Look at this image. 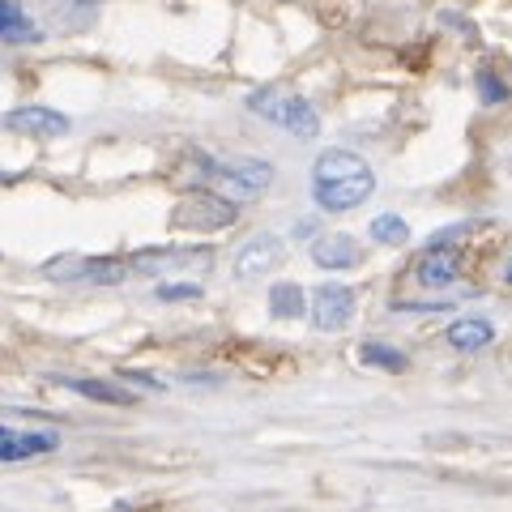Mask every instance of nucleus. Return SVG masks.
<instances>
[{"instance_id": "obj_1", "label": "nucleus", "mask_w": 512, "mask_h": 512, "mask_svg": "<svg viewBox=\"0 0 512 512\" xmlns=\"http://www.w3.org/2000/svg\"><path fill=\"white\" fill-rule=\"evenodd\" d=\"M376 188V175L367 158L355 150H325L312 167V197L325 214H346L363 205Z\"/></svg>"}, {"instance_id": "obj_2", "label": "nucleus", "mask_w": 512, "mask_h": 512, "mask_svg": "<svg viewBox=\"0 0 512 512\" xmlns=\"http://www.w3.org/2000/svg\"><path fill=\"white\" fill-rule=\"evenodd\" d=\"M248 111H252V116H261V120H269V124L286 128V133H295V137H308V141L320 133L316 107L303 99V94H295L291 86H261V90H252L248 94Z\"/></svg>"}, {"instance_id": "obj_3", "label": "nucleus", "mask_w": 512, "mask_h": 512, "mask_svg": "<svg viewBox=\"0 0 512 512\" xmlns=\"http://www.w3.org/2000/svg\"><path fill=\"white\" fill-rule=\"evenodd\" d=\"M235 218H239L235 201L218 197V192H210V188H197V192H184L180 197V205H175V214H171V227H180V231H222V227H231Z\"/></svg>"}, {"instance_id": "obj_4", "label": "nucleus", "mask_w": 512, "mask_h": 512, "mask_svg": "<svg viewBox=\"0 0 512 512\" xmlns=\"http://www.w3.org/2000/svg\"><path fill=\"white\" fill-rule=\"evenodd\" d=\"M52 282H94V286H116L128 278L124 256H56L43 265Z\"/></svg>"}, {"instance_id": "obj_5", "label": "nucleus", "mask_w": 512, "mask_h": 512, "mask_svg": "<svg viewBox=\"0 0 512 512\" xmlns=\"http://www.w3.org/2000/svg\"><path fill=\"white\" fill-rule=\"evenodd\" d=\"M128 261V274H163V269H205L214 261L210 248H146V252H133L124 256Z\"/></svg>"}, {"instance_id": "obj_6", "label": "nucleus", "mask_w": 512, "mask_h": 512, "mask_svg": "<svg viewBox=\"0 0 512 512\" xmlns=\"http://www.w3.org/2000/svg\"><path fill=\"white\" fill-rule=\"evenodd\" d=\"M350 316H355V291H350V286H338V282L316 286V295H312V325L320 333L346 329Z\"/></svg>"}, {"instance_id": "obj_7", "label": "nucleus", "mask_w": 512, "mask_h": 512, "mask_svg": "<svg viewBox=\"0 0 512 512\" xmlns=\"http://www.w3.org/2000/svg\"><path fill=\"white\" fill-rule=\"evenodd\" d=\"M282 256H286V244H282L278 235H252L248 244L235 252V278L239 282H252V278L274 274V269L282 265Z\"/></svg>"}, {"instance_id": "obj_8", "label": "nucleus", "mask_w": 512, "mask_h": 512, "mask_svg": "<svg viewBox=\"0 0 512 512\" xmlns=\"http://www.w3.org/2000/svg\"><path fill=\"white\" fill-rule=\"evenodd\" d=\"M60 436L56 431H13L0 427V461H30L43 453H56Z\"/></svg>"}, {"instance_id": "obj_9", "label": "nucleus", "mask_w": 512, "mask_h": 512, "mask_svg": "<svg viewBox=\"0 0 512 512\" xmlns=\"http://www.w3.org/2000/svg\"><path fill=\"white\" fill-rule=\"evenodd\" d=\"M5 128L13 133H26V137H64L69 133V116H60L56 107H18L5 116Z\"/></svg>"}, {"instance_id": "obj_10", "label": "nucleus", "mask_w": 512, "mask_h": 512, "mask_svg": "<svg viewBox=\"0 0 512 512\" xmlns=\"http://www.w3.org/2000/svg\"><path fill=\"white\" fill-rule=\"evenodd\" d=\"M312 261L320 269H355L363 261V248L350 235H320L312 244Z\"/></svg>"}, {"instance_id": "obj_11", "label": "nucleus", "mask_w": 512, "mask_h": 512, "mask_svg": "<svg viewBox=\"0 0 512 512\" xmlns=\"http://www.w3.org/2000/svg\"><path fill=\"white\" fill-rule=\"evenodd\" d=\"M414 278H419V286H427V291H444V286H453L461 278V256L457 252H427L419 269H414Z\"/></svg>"}, {"instance_id": "obj_12", "label": "nucleus", "mask_w": 512, "mask_h": 512, "mask_svg": "<svg viewBox=\"0 0 512 512\" xmlns=\"http://www.w3.org/2000/svg\"><path fill=\"white\" fill-rule=\"evenodd\" d=\"M56 384H64V389H73V393H82L90 397V402H103V406H133L137 397L120 389V384H111V380H86V376H56Z\"/></svg>"}, {"instance_id": "obj_13", "label": "nucleus", "mask_w": 512, "mask_h": 512, "mask_svg": "<svg viewBox=\"0 0 512 512\" xmlns=\"http://www.w3.org/2000/svg\"><path fill=\"white\" fill-rule=\"evenodd\" d=\"M444 338H448L453 350H483V346H491L495 329H491V320H483V316H461V320L448 325Z\"/></svg>"}, {"instance_id": "obj_14", "label": "nucleus", "mask_w": 512, "mask_h": 512, "mask_svg": "<svg viewBox=\"0 0 512 512\" xmlns=\"http://www.w3.org/2000/svg\"><path fill=\"white\" fill-rule=\"evenodd\" d=\"M0 39H9V43H35L39 39V26L26 18L22 5H13V0H0Z\"/></svg>"}, {"instance_id": "obj_15", "label": "nucleus", "mask_w": 512, "mask_h": 512, "mask_svg": "<svg viewBox=\"0 0 512 512\" xmlns=\"http://www.w3.org/2000/svg\"><path fill=\"white\" fill-rule=\"evenodd\" d=\"M269 312H274L278 320H295L308 312V295H303V286L295 282H278L274 291H269Z\"/></svg>"}, {"instance_id": "obj_16", "label": "nucleus", "mask_w": 512, "mask_h": 512, "mask_svg": "<svg viewBox=\"0 0 512 512\" xmlns=\"http://www.w3.org/2000/svg\"><path fill=\"white\" fill-rule=\"evenodd\" d=\"M359 359L367 367H384V372H406V355L402 350H393V346H384V342H363Z\"/></svg>"}, {"instance_id": "obj_17", "label": "nucleus", "mask_w": 512, "mask_h": 512, "mask_svg": "<svg viewBox=\"0 0 512 512\" xmlns=\"http://www.w3.org/2000/svg\"><path fill=\"white\" fill-rule=\"evenodd\" d=\"M372 239L376 244H410V227H406V218H397V214H380L372 218Z\"/></svg>"}, {"instance_id": "obj_18", "label": "nucleus", "mask_w": 512, "mask_h": 512, "mask_svg": "<svg viewBox=\"0 0 512 512\" xmlns=\"http://www.w3.org/2000/svg\"><path fill=\"white\" fill-rule=\"evenodd\" d=\"M158 299H167V303L201 299V286H197V282H167V286H158Z\"/></svg>"}, {"instance_id": "obj_19", "label": "nucleus", "mask_w": 512, "mask_h": 512, "mask_svg": "<svg viewBox=\"0 0 512 512\" xmlns=\"http://www.w3.org/2000/svg\"><path fill=\"white\" fill-rule=\"evenodd\" d=\"M478 90H483V99H487V103H504V99H508V90L495 82L491 73H478Z\"/></svg>"}, {"instance_id": "obj_20", "label": "nucleus", "mask_w": 512, "mask_h": 512, "mask_svg": "<svg viewBox=\"0 0 512 512\" xmlns=\"http://www.w3.org/2000/svg\"><path fill=\"white\" fill-rule=\"evenodd\" d=\"M504 282L512 286V256H508V265H504Z\"/></svg>"}]
</instances>
